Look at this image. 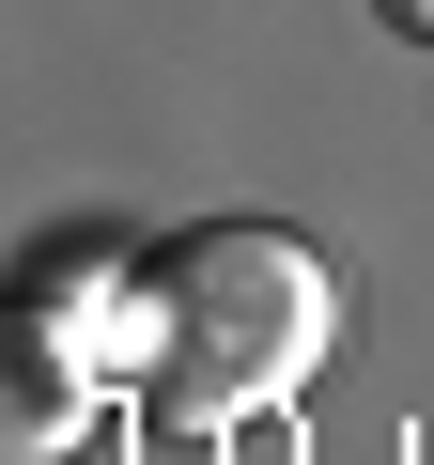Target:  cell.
Listing matches in <instances>:
<instances>
[{
  "instance_id": "6da1fadb",
  "label": "cell",
  "mask_w": 434,
  "mask_h": 465,
  "mask_svg": "<svg viewBox=\"0 0 434 465\" xmlns=\"http://www.w3.org/2000/svg\"><path fill=\"white\" fill-rule=\"evenodd\" d=\"M140 311H155V357H140V403L186 419V434H233L264 403H295L341 341V280L311 232L280 217H202L140 264Z\"/></svg>"
},
{
  "instance_id": "7a4b0ae2",
  "label": "cell",
  "mask_w": 434,
  "mask_h": 465,
  "mask_svg": "<svg viewBox=\"0 0 434 465\" xmlns=\"http://www.w3.org/2000/svg\"><path fill=\"white\" fill-rule=\"evenodd\" d=\"M16 465H47V450H78L94 434V357H78V326L63 311H32V341H16Z\"/></svg>"
},
{
  "instance_id": "3957f363",
  "label": "cell",
  "mask_w": 434,
  "mask_h": 465,
  "mask_svg": "<svg viewBox=\"0 0 434 465\" xmlns=\"http://www.w3.org/2000/svg\"><path fill=\"white\" fill-rule=\"evenodd\" d=\"M372 16H388V32H419V47H434V0H372Z\"/></svg>"
}]
</instances>
